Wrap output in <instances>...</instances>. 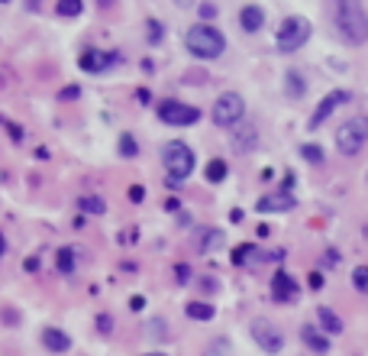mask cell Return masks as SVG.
Wrapping results in <instances>:
<instances>
[{"label":"cell","mask_w":368,"mask_h":356,"mask_svg":"<svg viewBox=\"0 0 368 356\" xmlns=\"http://www.w3.org/2000/svg\"><path fill=\"white\" fill-rule=\"evenodd\" d=\"M336 29L349 46L368 43V13L362 0H336Z\"/></svg>","instance_id":"1"},{"label":"cell","mask_w":368,"mask_h":356,"mask_svg":"<svg viewBox=\"0 0 368 356\" xmlns=\"http://www.w3.org/2000/svg\"><path fill=\"white\" fill-rule=\"evenodd\" d=\"M184 46H187V52L191 55H197V59L210 62V59H220L226 52V39L220 29H213L210 23H194L191 29H187V36H184Z\"/></svg>","instance_id":"2"},{"label":"cell","mask_w":368,"mask_h":356,"mask_svg":"<svg viewBox=\"0 0 368 356\" xmlns=\"http://www.w3.org/2000/svg\"><path fill=\"white\" fill-rule=\"evenodd\" d=\"M368 143V117H349L343 127L336 130V146L343 156L362 153V146Z\"/></svg>","instance_id":"3"},{"label":"cell","mask_w":368,"mask_h":356,"mask_svg":"<svg viewBox=\"0 0 368 356\" xmlns=\"http://www.w3.org/2000/svg\"><path fill=\"white\" fill-rule=\"evenodd\" d=\"M162 162H165L168 169V178L171 182H181V178H187L194 172V153L187 143H168L165 149H162Z\"/></svg>","instance_id":"4"},{"label":"cell","mask_w":368,"mask_h":356,"mask_svg":"<svg viewBox=\"0 0 368 356\" xmlns=\"http://www.w3.org/2000/svg\"><path fill=\"white\" fill-rule=\"evenodd\" d=\"M243 117H246L243 94H236V91L220 94L217 104H213V123L217 127H236V123H243Z\"/></svg>","instance_id":"5"},{"label":"cell","mask_w":368,"mask_h":356,"mask_svg":"<svg viewBox=\"0 0 368 356\" xmlns=\"http://www.w3.org/2000/svg\"><path fill=\"white\" fill-rule=\"evenodd\" d=\"M310 39V20L304 17H288L278 26V49L281 52H297Z\"/></svg>","instance_id":"6"},{"label":"cell","mask_w":368,"mask_h":356,"mask_svg":"<svg viewBox=\"0 0 368 356\" xmlns=\"http://www.w3.org/2000/svg\"><path fill=\"white\" fill-rule=\"evenodd\" d=\"M197 117H201L197 107H191V104H184V101H175V97H168V101L159 104V120L168 123V127H194Z\"/></svg>","instance_id":"7"},{"label":"cell","mask_w":368,"mask_h":356,"mask_svg":"<svg viewBox=\"0 0 368 356\" xmlns=\"http://www.w3.org/2000/svg\"><path fill=\"white\" fill-rule=\"evenodd\" d=\"M252 340H255V343H259L262 350H265V353H281V350H285V334L278 331L275 324L271 321H265V317H259V321H252Z\"/></svg>","instance_id":"8"},{"label":"cell","mask_w":368,"mask_h":356,"mask_svg":"<svg viewBox=\"0 0 368 356\" xmlns=\"http://www.w3.org/2000/svg\"><path fill=\"white\" fill-rule=\"evenodd\" d=\"M346 101H349V91H330L327 97H323V101L317 104V111H313V117H310L307 127H310V130H317L320 123H323V120H327L330 114H333L336 107H339V104H346Z\"/></svg>","instance_id":"9"},{"label":"cell","mask_w":368,"mask_h":356,"mask_svg":"<svg viewBox=\"0 0 368 356\" xmlns=\"http://www.w3.org/2000/svg\"><path fill=\"white\" fill-rule=\"evenodd\" d=\"M271 298H275V301H294V298H297V282H294L285 269H278L275 275H271Z\"/></svg>","instance_id":"10"},{"label":"cell","mask_w":368,"mask_h":356,"mask_svg":"<svg viewBox=\"0 0 368 356\" xmlns=\"http://www.w3.org/2000/svg\"><path fill=\"white\" fill-rule=\"evenodd\" d=\"M291 207H294V195H288V191L265 195V198H259V204H255V211L259 214H281V211H291Z\"/></svg>","instance_id":"11"},{"label":"cell","mask_w":368,"mask_h":356,"mask_svg":"<svg viewBox=\"0 0 368 356\" xmlns=\"http://www.w3.org/2000/svg\"><path fill=\"white\" fill-rule=\"evenodd\" d=\"M236 127H239V123H236ZM255 146H259V130L252 127V123H243V127L236 130V136H233V149L243 156V153H252Z\"/></svg>","instance_id":"12"},{"label":"cell","mask_w":368,"mask_h":356,"mask_svg":"<svg viewBox=\"0 0 368 356\" xmlns=\"http://www.w3.org/2000/svg\"><path fill=\"white\" fill-rule=\"evenodd\" d=\"M42 343H45V350H52V353H68V350H71V337H68L65 331H59V327H45V331H42Z\"/></svg>","instance_id":"13"},{"label":"cell","mask_w":368,"mask_h":356,"mask_svg":"<svg viewBox=\"0 0 368 356\" xmlns=\"http://www.w3.org/2000/svg\"><path fill=\"white\" fill-rule=\"evenodd\" d=\"M110 62H113V55H110V52H97V49H87L81 55V68H84V71H91V75H97V71H107Z\"/></svg>","instance_id":"14"},{"label":"cell","mask_w":368,"mask_h":356,"mask_svg":"<svg viewBox=\"0 0 368 356\" xmlns=\"http://www.w3.org/2000/svg\"><path fill=\"white\" fill-rule=\"evenodd\" d=\"M262 23H265V10H262L259 4H249V7H243V13H239V26H243L246 33H259Z\"/></svg>","instance_id":"15"},{"label":"cell","mask_w":368,"mask_h":356,"mask_svg":"<svg viewBox=\"0 0 368 356\" xmlns=\"http://www.w3.org/2000/svg\"><path fill=\"white\" fill-rule=\"evenodd\" d=\"M301 337H304V343H307L310 350H313V353H330V337L323 331H317V327H313V324H307V327H304L301 331Z\"/></svg>","instance_id":"16"},{"label":"cell","mask_w":368,"mask_h":356,"mask_svg":"<svg viewBox=\"0 0 368 356\" xmlns=\"http://www.w3.org/2000/svg\"><path fill=\"white\" fill-rule=\"evenodd\" d=\"M317 321H320V331L323 334H343V317L333 311V308H317Z\"/></svg>","instance_id":"17"},{"label":"cell","mask_w":368,"mask_h":356,"mask_svg":"<svg viewBox=\"0 0 368 356\" xmlns=\"http://www.w3.org/2000/svg\"><path fill=\"white\" fill-rule=\"evenodd\" d=\"M184 311H187V317H191V321H213V305H207V301H187V308H184Z\"/></svg>","instance_id":"18"},{"label":"cell","mask_w":368,"mask_h":356,"mask_svg":"<svg viewBox=\"0 0 368 356\" xmlns=\"http://www.w3.org/2000/svg\"><path fill=\"white\" fill-rule=\"evenodd\" d=\"M78 207H81L84 214H104V211H107L104 198H97V195H81V198H78Z\"/></svg>","instance_id":"19"},{"label":"cell","mask_w":368,"mask_h":356,"mask_svg":"<svg viewBox=\"0 0 368 356\" xmlns=\"http://www.w3.org/2000/svg\"><path fill=\"white\" fill-rule=\"evenodd\" d=\"M55 266H59V272L71 275V272H75V249H71V246H62L59 256H55Z\"/></svg>","instance_id":"20"},{"label":"cell","mask_w":368,"mask_h":356,"mask_svg":"<svg viewBox=\"0 0 368 356\" xmlns=\"http://www.w3.org/2000/svg\"><path fill=\"white\" fill-rule=\"evenodd\" d=\"M217 246H223V233H220V230H204L197 249H201V253H210V249H217Z\"/></svg>","instance_id":"21"},{"label":"cell","mask_w":368,"mask_h":356,"mask_svg":"<svg viewBox=\"0 0 368 356\" xmlns=\"http://www.w3.org/2000/svg\"><path fill=\"white\" fill-rule=\"evenodd\" d=\"M204 175H207V182H213V185L223 182V178H226V162L223 159H210L207 169H204Z\"/></svg>","instance_id":"22"},{"label":"cell","mask_w":368,"mask_h":356,"mask_svg":"<svg viewBox=\"0 0 368 356\" xmlns=\"http://www.w3.org/2000/svg\"><path fill=\"white\" fill-rule=\"evenodd\" d=\"M285 88H288V94H291V97H304V78L297 75V71H288L285 75Z\"/></svg>","instance_id":"23"},{"label":"cell","mask_w":368,"mask_h":356,"mask_svg":"<svg viewBox=\"0 0 368 356\" xmlns=\"http://www.w3.org/2000/svg\"><path fill=\"white\" fill-rule=\"evenodd\" d=\"M55 10H59L62 17H81L84 4H81V0H59V4H55Z\"/></svg>","instance_id":"24"},{"label":"cell","mask_w":368,"mask_h":356,"mask_svg":"<svg viewBox=\"0 0 368 356\" xmlns=\"http://www.w3.org/2000/svg\"><path fill=\"white\" fill-rule=\"evenodd\" d=\"M252 256H255V246L243 243V246H236V249H233V263H236V266H246Z\"/></svg>","instance_id":"25"},{"label":"cell","mask_w":368,"mask_h":356,"mask_svg":"<svg viewBox=\"0 0 368 356\" xmlns=\"http://www.w3.org/2000/svg\"><path fill=\"white\" fill-rule=\"evenodd\" d=\"M301 156H304V159H307V162H313V165H320V162H323V159H327V156H323V149H320V146H301Z\"/></svg>","instance_id":"26"},{"label":"cell","mask_w":368,"mask_h":356,"mask_svg":"<svg viewBox=\"0 0 368 356\" xmlns=\"http://www.w3.org/2000/svg\"><path fill=\"white\" fill-rule=\"evenodd\" d=\"M352 282H355V289H359V292H368V266H355Z\"/></svg>","instance_id":"27"},{"label":"cell","mask_w":368,"mask_h":356,"mask_svg":"<svg viewBox=\"0 0 368 356\" xmlns=\"http://www.w3.org/2000/svg\"><path fill=\"white\" fill-rule=\"evenodd\" d=\"M120 153H123V156H136V139H133V136H123V139H120Z\"/></svg>","instance_id":"28"},{"label":"cell","mask_w":368,"mask_h":356,"mask_svg":"<svg viewBox=\"0 0 368 356\" xmlns=\"http://www.w3.org/2000/svg\"><path fill=\"white\" fill-rule=\"evenodd\" d=\"M97 331H101V334L113 331V321H110V314H101V317H97Z\"/></svg>","instance_id":"29"},{"label":"cell","mask_w":368,"mask_h":356,"mask_svg":"<svg viewBox=\"0 0 368 356\" xmlns=\"http://www.w3.org/2000/svg\"><path fill=\"white\" fill-rule=\"evenodd\" d=\"M217 17V7H213V4H201V23L204 20H213Z\"/></svg>","instance_id":"30"},{"label":"cell","mask_w":368,"mask_h":356,"mask_svg":"<svg viewBox=\"0 0 368 356\" xmlns=\"http://www.w3.org/2000/svg\"><path fill=\"white\" fill-rule=\"evenodd\" d=\"M143 198H146L143 185H133V188H129V201H133V204H139V201H143Z\"/></svg>","instance_id":"31"},{"label":"cell","mask_w":368,"mask_h":356,"mask_svg":"<svg viewBox=\"0 0 368 356\" xmlns=\"http://www.w3.org/2000/svg\"><path fill=\"white\" fill-rule=\"evenodd\" d=\"M310 289L313 292L323 289V275H320V272H310Z\"/></svg>","instance_id":"32"},{"label":"cell","mask_w":368,"mask_h":356,"mask_svg":"<svg viewBox=\"0 0 368 356\" xmlns=\"http://www.w3.org/2000/svg\"><path fill=\"white\" fill-rule=\"evenodd\" d=\"M175 279H178V282H187V279H191V269H187V266H178V269H175Z\"/></svg>","instance_id":"33"},{"label":"cell","mask_w":368,"mask_h":356,"mask_svg":"<svg viewBox=\"0 0 368 356\" xmlns=\"http://www.w3.org/2000/svg\"><path fill=\"white\" fill-rule=\"evenodd\" d=\"M78 94H81V88H78V85H68L65 91H62V97H65V101H71V97H78Z\"/></svg>","instance_id":"34"},{"label":"cell","mask_w":368,"mask_h":356,"mask_svg":"<svg viewBox=\"0 0 368 356\" xmlns=\"http://www.w3.org/2000/svg\"><path fill=\"white\" fill-rule=\"evenodd\" d=\"M149 36H152L149 43H159V36H162V26H159V23H149Z\"/></svg>","instance_id":"35"},{"label":"cell","mask_w":368,"mask_h":356,"mask_svg":"<svg viewBox=\"0 0 368 356\" xmlns=\"http://www.w3.org/2000/svg\"><path fill=\"white\" fill-rule=\"evenodd\" d=\"M3 249H7V240H3V233H0V256H3Z\"/></svg>","instance_id":"36"},{"label":"cell","mask_w":368,"mask_h":356,"mask_svg":"<svg viewBox=\"0 0 368 356\" xmlns=\"http://www.w3.org/2000/svg\"><path fill=\"white\" fill-rule=\"evenodd\" d=\"M97 4H101V7H107V4H113V0H97Z\"/></svg>","instance_id":"37"},{"label":"cell","mask_w":368,"mask_h":356,"mask_svg":"<svg viewBox=\"0 0 368 356\" xmlns=\"http://www.w3.org/2000/svg\"><path fill=\"white\" fill-rule=\"evenodd\" d=\"M152 356H165V353H152Z\"/></svg>","instance_id":"38"}]
</instances>
